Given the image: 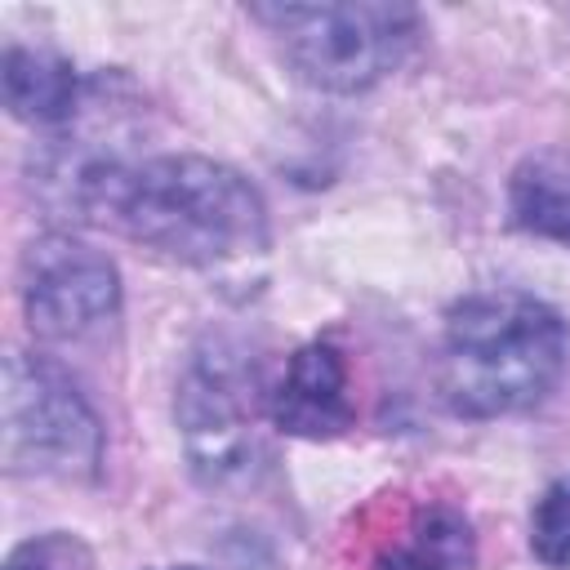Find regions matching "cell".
Masks as SVG:
<instances>
[{
	"label": "cell",
	"instance_id": "cell-1",
	"mask_svg": "<svg viewBox=\"0 0 570 570\" xmlns=\"http://www.w3.org/2000/svg\"><path fill=\"white\" fill-rule=\"evenodd\" d=\"M80 218L111 223L129 240L183 267H232L267 249V205L258 187L209 156L169 151L138 165L94 156L67 178Z\"/></svg>",
	"mask_w": 570,
	"mask_h": 570
},
{
	"label": "cell",
	"instance_id": "cell-2",
	"mask_svg": "<svg viewBox=\"0 0 570 570\" xmlns=\"http://www.w3.org/2000/svg\"><path fill=\"white\" fill-rule=\"evenodd\" d=\"M566 370L561 316L517 289L468 294L445 312L436 392L459 419H499L539 405Z\"/></svg>",
	"mask_w": 570,
	"mask_h": 570
},
{
	"label": "cell",
	"instance_id": "cell-3",
	"mask_svg": "<svg viewBox=\"0 0 570 570\" xmlns=\"http://www.w3.org/2000/svg\"><path fill=\"white\" fill-rule=\"evenodd\" d=\"M285 67L321 94H365L387 80L419 36V13L387 0H325V4H254Z\"/></svg>",
	"mask_w": 570,
	"mask_h": 570
},
{
	"label": "cell",
	"instance_id": "cell-4",
	"mask_svg": "<svg viewBox=\"0 0 570 570\" xmlns=\"http://www.w3.org/2000/svg\"><path fill=\"white\" fill-rule=\"evenodd\" d=\"M0 459L9 476H58V481L98 476L102 423L62 365L31 352L4 356Z\"/></svg>",
	"mask_w": 570,
	"mask_h": 570
},
{
	"label": "cell",
	"instance_id": "cell-5",
	"mask_svg": "<svg viewBox=\"0 0 570 570\" xmlns=\"http://www.w3.org/2000/svg\"><path fill=\"white\" fill-rule=\"evenodd\" d=\"M254 365L227 343H209L183 370L174 419L183 450L205 481H223L245 468L254 450Z\"/></svg>",
	"mask_w": 570,
	"mask_h": 570
},
{
	"label": "cell",
	"instance_id": "cell-6",
	"mask_svg": "<svg viewBox=\"0 0 570 570\" xmlns=\"http://www.w3.org/2000/svg\"><path fill=\"white\" fill-rule=\"evenodd\" d=\"M22 312L40 338L98 334L120 312V272L102 249L49 232L22 254Z\"/></svg>",
	"mask_w": 570,
	"mask_h": 570
},
{
	"label": "cell",
	"instance_id": "cell-7",
	"mask_svg": "<svg viewBox=\"0 0 570 570\" xmlns=\"http://www.w3.org/2000/svg\"><path fill=\"white\" fill-rule=\"evenodd\" d=\"M267 419L298 441H334L356 423L347 361L334 343H303L267 387Z\"/></svg>",
	"mask_w": 570,
	"mask_h": 570
},
{
	"label": "cell",
	"instance_id": "cell-8",
	"mask_svg": "<svg viewBox=\"0 0 570 570\" xmlns=\"http://www.w3.org/2000/svg\"><path fill=\"white\" fill-rule=\"evenodd\" d=\"M0 94L13 120L58 129L80 111V76L67 58L31 45H9L0 58Z\"/></svg>",
	"mask_w": 570,
	"mask_h": 570
},
{
	"label": "cell",
	"instance_id": "cell-9",
	"mask_svg": "<svg viewBox=\"0 0 570 570\" xmlns=\"http://www.w3.org/2000/svg\"><path fill=\"white\" fill-rule=\"evenodd\" d=\"M508 218L525 236L570 245V147H543L512 169Z\"/></svg>",
	"mask_w": 570,
	"mask_h": 570
},
{
	"label": "cell",
	"instance_id": "cell-10",
	"mask_svg": "<svg viewBox=\"0 0 570 570\" xmlns=\"http://www.w3.org/2000/svg\"><path fill=\"white\" fill-rule=\"evenodd\" d=\"M476 534L472 521L450 503H428L410 517L396 543H387L370 570H472Z\"/></svg>",
	"mask_w": 570,
	"mask_h": 570
},
{
	"label": "cell",
	"instance_id": "cell-11",
	"mask_svg": "<svg viewBox=\"0 0 570 570\" xmlns=\"http://www.w3.org/2000/svg\"><path fill=\"white\" fill-rule=\"evenodd\" d=\"M530 552L548 570H570V476H557L530 512Z\"/></svg>",
	"mask_w": 570,
	"mask_h": 570
},
{
	"label": "cell",
	"instance_id": "cell-12",
	"mask_svg": "<svg viewBox=\"0 0 570 570\" xmlns=\"http://www.w3.org/2000/svg\"><path fill=\"white\" fill-rule=\"evenodd\" d=\"M4 570H45V566H40V561H27V557H13Z\"/></svg>",
	"mask_w": 570,
	"mask_h": 570
},
{
	"label": "cell",
	"instance_id": "cell-13",
	"mask_svg": "<svg viewBox=\"0 0 570 570\" xmlns=\"http://www.w3.org/2000/svg\"><path fill=\"white\" fill-rule=\"evenodd\" d=\"M165 570H200V566H165Z\"/></svg>",
	"mask_w": 570,
	"mask_h": 570
}]
</instances>
